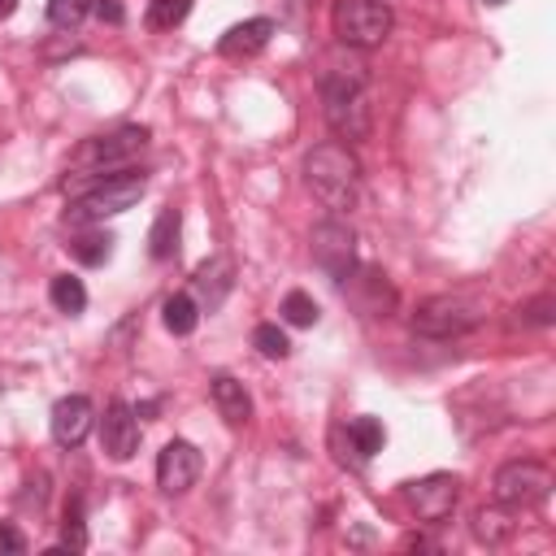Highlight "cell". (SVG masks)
<instances>
[{"label":"cell","mask_w":556,"mask_h":556,"mask_svg":"<svg viewBox=\"0 0 556 556\" xmlns=\"http://www.w3.org/2000/svg\"><path fill=\"white\" fill-rule=\"evenodd\" d=\"M278 313H282L287 326H317V317H321V308H317V300L308 291H287Z\"/></svg>","instance_id":"22"},{"label":"cell","mask_w":556,"mask_h":556,"mask_svg":"<svg viewBox=\"0 0 556 556\" xmlns=\"http://www.w3.org/2000/svg\"><path fill=\"white\" fill-rule=\"evenodd\" d=\"M191 0H152L148 4V26L152 30H174L178 22H187Z\"/></svg>","instance_id":"25"},{"label":"cell","mask_w":556,"mask_h":556,"mask_svg":"<svg viewBox=\"0 0 556 556\" xmlns=\"http://www.w3.org/2000/svg\"><path fill=\"white\" fill-rule=\"evenodd\" d=\"M491 495L504 508H534L552 495V469L539 465V460H508V465L495 469Z\"/></svg>","instance_id":"6"},{"label":"cell","mask_w":556,"mask_h":556,"mask_svg":"<svg viewBox=\"0 0 556 556\" xmlns=\"http://www.w3.org/2000/svg\"><path fill=\"white\" fill-rule=\"evenodd\" d=\"M96 426V408L87 395H61L52 404V439L61 447H78Z\"/></svg>","instance_id":"12"},{"label":"cell","mask_w":556,"mask_h":556,"mask_svg":"<svg viewBox=\"0 0 556 556\" xmlns=\"http://www.w3.org/2000/svg\"><path fill=\"white\" fill-rule=\"evenodd\" d=\"M70 252H74L83 265H104V261L113 256V235H109L104 226L83 230V235H74V239H70Z\"/></svg>","instance_id":"19"},{"label":"cell","mask_w":556,"mask_h":556,"mask_svg":"<svg viewBox=\"0 0 556 556\" xmlns=\"http://www.w3.org/2000/svg\"><path fill=\"white\" fill-rule=\"evenodd\" d=\"M230 282H235V265H230V256H213V261H204V265L195 269V291H200V300H204L208 308H217V304L226 300Z\"/></svg>","instance_id":"15"},{"label":"cell","mask_w":556,"mask_h":556,"mask_svg":"<svg viewBox=\"0 0 556 556\" xmlns=\"http://www.w3.org/2000/svg\"><path fill=\"white\" fill-rule=\"evenodd\" d=\"M100 447L109 460H130L139 452V413L126 400H109L100 417Z\"/></svg>","instance_id":"11"},{"label":"cell","mask_w":556,"mask_h":556,"mask_svg":"<svg viewBox=\"0 0 556 556\" xmlns=\"http://www.w3.org/2000/svg\"><path fill=\"white\" fill-rule=\"evenodd\" d=\"M91 13H96L100 22H109V26H122V17H126L117 0H96V4H91Z\"/></svg>","instance_id":"27"},{"label":"cell","mask_w":556,"mask_h":556,"mask_svg":"<svg viewBox=\"0 0 556 556\" xmlns=\"http://www.w3.org/2000/svg\"><path fill=\"white\" fill-rule=\"evenodd\" d=\"M404 495L421 521H443V517H452V508L460 500V478L456 473H426V478L408 482Z\"/></svg>","instance_id":"10"},{"label":"cell","mask_w":556,"mask_h":556,"mask_svg":"<svg viewBox=\"0 0 556 556\" xmlns=\"http://www.w3.org/2000/svg\"><path fill=\"white\" fill-rule=\"evenodd\" d=\"M0 547H4V552H26V539H22L13 526L0 521Z\"/></svg>","instance_id":"28"},{"label":"cell","mask_w":556,"mask_h":556,"mask_svg":"<svg viewBox=\"0 0 556 556\" xmlns=\"http://www.w3.org/2000/svg\"><path fill=\"white\" fill-rule=\"evenodd\" d=\"M304 178L308 191L330 208V213H352L361 195V161L348 152V143H317L304 156Z\"/></svg>","instance_id":"1"},{"label":"cell","mask_w":556,"mask_h":556,"mask_svg":"<svg viewBox=\"0 0 556 556\" xmlns=\"http://www.w3.org/2000/svg\"><path fill=\"white\" fill-rule=\"evenodd\" d=\"M348 439H352V447H356V456H374V452H382V443H387V430H382V421L378 417H352L348 421Z\"/></svg>","instance_id":"20"},{"label":"cell","mask_w":556,"mask_h":556,"mask_svg":"<svg viewBox=\"0 0 556 556\" xmlns=\"http://www.w3.org/2000/svg\"><path fill=\"white\" fill-rule=\"evenodd\" d=\"M13 9H17V0H0V17H13Z\"/></svg>","instance_id":"30"},{"label":"cell","mask_w":556,"mask_h":556,"mask_svg":"<svg viewBox=\"0 0 556 556\" xmlns=\"http://www.w3.org/2000/svg\"><path fill=\"white\" fill-rule=\"evenodd\" d=\"M208 395H213L217 413L226 417V426H243V421L252 417V400H248V391H243L239 378H230V374H213Z\"/></svg>","instance_id":"14"},{"label":"cell","mask_w":556,"mask_h":556,"mask_svg":"<svg viewBox=\"0 0 556 556\" xmlns=\"http://www.w3.org/2000/svg\"><path fill=\"white\" fill-rule=\"evenodd\" d=\"M274 30H278L274 17H248V22H235V26L217 39V52H222V56H235V61H239V56H256V52L274 39Z\"/></svg>","instance_id":"13"},{"label":"cell","mask_w":556,"mask_h":556,"mask_svg":"<svg viewBox=\"0 0 556 556\" xmlns=\"http://www.w3.org/2000/svg\"><path fill=\"white\" fill-rule=\"evenodd\" d=\"M252 348H256L265 361H287V356H291V339H287L274 321H261V326L252 330Z\"/></svg>","instance_id":"23"},{"label":"cell","mask_w":556,"mask_h":556,"mask_svg":"<svg viewBox=\"0 0 556 556\" xmlns=\"http://www.w3.org/2000/svg\"><path fill=\"white\" fill-rule=\"evenodd\" d=\"M473 534H478V543H486V547H500V543L513 534V521H508L504 504H495V508H482V513L473 517Z\"/></svg>","instance_id":"21"},{"label":"cell","mask_w":556,"mask_h":556,"mask_svg":"<svg viewBox=\"0 0 556 556\" xmlns=\"http://www.w3.org/2000/svg\"><path fill=\"white\" fill-rule=\"evenodd\" d=\"M313 261H317L334 282L352 278V274H356V235H352V226L339 222V217L317 222V226H313Z\"/></svg>","instance_id":"8"},{"label":"cell","mask_w":556,"mask_h":556,"mask_svg":"<svg viewBox=\"0 0 556 556\" xmlns=\"http://www.w3.org/2000/svg\"><path fill=\"white\" fill-rule=\"evenodd\" d=\"M321 113H326V126L339 139H365L369 135V87H365V74L330 65L321 74Z\"/></svg>","instance_id":"2"},{"label":"cell","mask_w":556,"mask_h":556,"mask_svg":"<svg viewBox=\"0 0 556 556\" xmlns=\"http://www.w3.org/2000/svg\"><path fill=\"white\" fill-rule=\"evenodd\" d=\"M91 4H96V0H48V22H52L56 30H74V26H83V17L91 13Z\"/></svg>","instance_id":"26"},{"label":"cell","mask_w":556,"mask_h":556,"mask_svg":"<svg viewBox=\"0 0 556 556\" xmlns=\"http://www.w3.org/2000/svg\"><path fill=\"white\" fill-rule=\"evenodd\" d=\"M178 235H182V213L178 208H161L152 230H148V252L152 261H169L178 252Z\"/></svg>","instance_id":"16"},{"label":"cell","mask_w":556,"mask_h":556,"mask_svg":"<svg viewBox=\"0 0 556 556\" xmlns=\"http://www.w3.org/2000/svg\"><path fill=\"white\" fill-rule=\"evenodd\" d=\"M547 308H552V300L543 295V300H539V304H530L526 313H530V321H552V313H547Z\"/></svg>","instance_id":"29"},{"label":"cell","mask_w":556,"mask_h":556,"mask_svg":"<svg viewBox=\"0 0 556 556\" xmlns=\"http://www.w3.org/2000/svg\"><path fill=\"white\" fill-rule=\"evenodd\" d=\"M83 552L87 547V526H83V500L65 504V521H61V547L56 552Z\"/></svg>","instance_id":"24"},{"label":"cell","mask_w":556,"mask_h":556,"mask_svg":"<svg viewBox=\"0 0 556 556\" xmlns=\"http://www.w3.org/2000/svg\"><path fill=\"white\" fill-rule=\"evenodd\" d=\"M478 326V304L465 295H430L413 313V330L426 339H456Z\"/></svg>","instance_id":"7"},{"label":"cell","mask_w":556,"mask_h":556,"mask_svg":"<svg viewBox=\"0 0 556 556\" xmlns=\"http://www.w3.org/2000/svg\"><path fill=\"white\" fill-rule=\"evenodd\" d=\"M161 321H165L169 334H191V330L200 326V304H195L187 291H178V295H169V300L161 304Z\"/></svg>","instance_id":"18"},{"label":"cell","mask_w":556,"mask_h":556,"mask_svg":"<svg viewBox=\"0 0 556 556\" xmlns=\"http://www.w3.org/2000/svg\"><path fill=\"white\" fill-rule=\"evenodd\" d=\"M200 469H204V460H200L195 443L169 439V443L161 447V456H156V486H161L165 495H182V491L195 486Z\"/></svg>","instance_id":"9"},{"label":"cell","mask_w":556,"mask_h":556,"mask_svg":"<svg viewBox=\"0 0 556 556\" xmlns=\"http://www.w3.org/2000/svg\"><path fill=\"white\" fill-rule=\"evenodd\" d=\"M148 143V126H122L113 135H96L87 143H78V152L70 156V178H109L117 165H126L135 152H143Z\"/></svg>","instance_id":"4"},{"label":"cell","mask_w":556,"mask_h":556,"mask_svg":"<svg viewBox=\"0 0 556 556\" xmlns=\"http://www.w3.org/2000/svg\"><path fill=\"white\" fill-rule=\"evenodd\" d=\"M48 300H52L56 313L78 317V313L87 308V287H83V278H74V274H56V278L48 282Z\"/></svg>","instance_id":"17"},{"label":"cell","mask_w":556,"mask_h":556,"mask_svg":"<svg viewBox=\"0 0 556 556\" xmlns=\"http://www.w3.org/2000/svg\"><path fill=\"white\" fill-rule=\"evenodd\" d=\"M143 191H148V174L139 169H126V174H109V178H100L91 191H83L70 208H65V222L70 226H96V222H104V217H117V213H126V208H135L139 200H143Z\"/></svg>","instance_id":"3"},{"label":"cell","mask_w":556,"mask_h":556,"mask_svg":"<svg viewBox=\"0 0 556 556\" xmlns=\"http://www.w3.org/2000/svg\"><path fill=\"white\" fill-rule=\"evenodd\" d=\"M391 9L382 0H334L330 26L348 48H378L391 35Z\"/></svg>","instance_id":"5"}]
</instances>
